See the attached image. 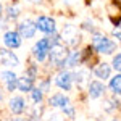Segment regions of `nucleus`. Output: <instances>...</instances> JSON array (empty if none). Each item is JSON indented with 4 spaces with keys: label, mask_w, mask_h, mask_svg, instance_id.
I'll list each match as a JSON object with an SVG mask.
<instances>
[{
    "label": "nucleus",
    "mask_w": 121,
    "mask_h": 121,
    "mask_svg": "<svg viewBox=\"0 0 121 121\" xmlns=\"http://www.w3.org/2000/svg\"><path fill=\"white\" fill-rule=\"evenodd\" d=\"M69 55V52H68V47L60 40L58 36H52V47H50V50H48V61H50V65L55 66V68H65V61L66 58Z\"/></svg>",
    "instance_id": "nucleus-1"
},
{
    "label": "nucleus",
    "mask_w": 121,
    "mask_h": 121,
    "mask_svg": "<svg viewBox=\"0 0 121 121\" xmlns=\"http://www.w3.org/2000/svg\"><path fill=\"white\" fill-rule=\"evenodd\" d=\"M92 48L97 53H102V55H112L113 52L116 50V42H113L110 37H107L105 34H94L92 36Z\"/></svg>",
    "instance_id": "nucleus-2"
},
{
    "label": "nucleus",
    "mask_w": 121,
    "mask_h": 121,
    "mask_svg": "<svg viewBox=\"0 0 121 121\" xmlns=\"http://www.w3.org/2000/svg\"><path fill=\"white\" fill-rule=\"evenodd\" d=\"M60 40H61L66 47H78V44L81 42V34H79V31H78L76 26L66 24L65 28L61 29Z\"/></svg>",
    "instance_id": "nucleus-3"
},
{
    "label": "nucleus",
    "mask_w": 121,
    "mask_h": 121,
    "mask_svg": "<svg viewBox=\"0 0 121 121\" xmlns=\"http://www.w3.org/2000/svg\"><path fill=\"white\" fill-rule=\"evenodd\" d=\"M50 47H52V37L39 39L37 42L34 44V47H32V56L36 58V61H39V63L45 61L47 56H48Z\"/></svg>",
    "instance_id": "nucleus-4"
},
{
    "label": "nucleus",
    "mask_w": 121,
    "mask_h": 121,
    "mask_svg": "<svg viewBox=\"0 0 121 121\" xmlns=\"http://www.w3.org/2000/svg\"><path fill=\"white\" fill-rule=\"evenodd\" d=\"M36 26L40 32H44L47 36H53L56 31V24L55 19L50 18V16H45V15H40L37 19H36Z\"/></svg>",
    "instance_id": "nucleus-5"
},
{
    "label": "nucleus",
    "mask_w": 121,
    "mask_h": 121,
    "mask_svg": "<svg viewBox=\"0 0 121 121\" xmlns=\"http://www.w3.org/2000/svg\"><path fill=\"white\" fill-rule=\"evenodd\" d=\"M36 31L37 26H36V21L32 19H23L18 24V32L23 39H32L36 36Z\"/></svg>",
    "instance_id": "nucleus-6"
},
{
    "label": "nucleus",
    "mask_w": 121,
    "mask_h": 121,
    "mask_svg": "<svg viewBox=\"0 0 121 121\" xmlns=\"http://www.w3.org/2000/svg\"><path fill=\"white\" fill-rule=\"evenodd\" d=\"M55 84H56V87H60L61 91H71L73 89V76H71V71L61 69L55 76Z\"/></svg>",
    "instance_id": "nucleus-7"
},
{
    "label": "nucleus",
    "mask_w": 121,
    "mask_h": 121,
    "mask_svg": "<svg viewBox=\"0 0 121 121\" xmlns=\"http://www.w3.org/2000/svg\"><path fill=\"white\" fill-rule=\"evenodd\" d=\"M0 65L8 66V68H15V66L19 65V58L10 48H0Z\"/></svg>",
    "instance_id": "nucleus-8"
},
{
    "label": "nucleus",
    "mask_w": 121,
    "mask_h": 121,
    "mask_svg": "<svg viewBox=\"0 0 121 121\" xmlns=\"http://www.w3.org/2000/svg\"><path fill=\"white\" fill-rule=\"evenodd\" d=\"M48 105L53 107V108L63 110L68 105H71V100H69L68 95H65V94H61V92H56V94H52V95L48 97Z\"/></svg>",
    "instance_id": "nucleus-9"
},
{
    "label": "nucleus",
    "mask_w": 121,
    "mask_h": 121,
    "mask_svg": "<svg viewBox=\"0 0 121 121\" xmlns=\"http://www.w3.org/2000/svg\"><path fill=\"white\" fill-rule=\"evenodd\" d=\"M21 40H23V37L19 36L18 31H7V32L3 34V44H5V47L10 48V50L21 47Z\"/></svg>",
    "instance_id": "nucleus-10"
},
{
    "label": "nucleus",
    "mask_w": 121,
    "mask_h": 121,
    "mask_svg": "<svg viewBox=\"0 0 121 121\" xmlns=\"http://www.w3.org/2000/svg\"><path fill=\"white\" fill-rule=\"evenodd\" d=\"M0 79H2V82L5 84V87H7V91L10 92H13V91H16L18 89V76L15 74L13 71H2L0 73Z\"/></svg>",
    "instance_id": "nucleus-11"
},
{
    "label": "nucleus",
    "mask_w": 121,
    "mask_h": 121,
    "mask_svg": "<svg viewBox=\"0 0 121 121\" xmlns=\"http://www.w3.org/2000/svg\"><path fill=\"white\" fill-rule=\"evenodd\" d=\"M87 94L91 99H100L105 95V86L102 81H89L87 84Z\"/></svg>",
    "instance_id": "nucleus-12"
},
{
    "label": "nucleus",
    "mask_w": 121,
    "mask_h": 121,
    "mask_svg": "<svg viewBox=\"0 0 121 121\" xmlns=\"http://www.w3.org/2000/svg\"><path fill=\"white\" fill-rule=\"evenodd\" d=\"M8 108L13 115H21L26 110V100L23 97H19V95H13L8 100Z\"/></svg>",
    "instance_id": "nucleus-13"
},
{
    "label": "nucleus",
    "mask_w": 121,
    "mask_h": 121,
    "mask_svg": "<svg viewBox=\"0 0 121 121\" xmlns=\"http://www.w3.org/2000/svg\"><path fill=\"white\" fill-rule=\"evenodd\" d=\"M94 74L95 78H99V81H107L112 78V66L108 63H99L94 68Z\"/></svg>",
    "instance_id": "nucleus-14"
},
{
    "label": "nucleus",
    "mask_w": 121,
    "mask_h": 121,
    "mask_svg": "<svg viewBox=\"0 0 121 121\" xmlns=\"http://www.w3.org/2000/svg\"><path fill=\"white\" fill-rule=\"evenodd\" d=\"M82 63V52L74 50V52H69V55L65 61V66L68 68H78V66Z\"/></svg>",
    "instance_id": "nucleus-15"
},
{
    "label": "nucleus",
    "mask_w": 121,
    "mask_h": 121,
    "mask_svg": "<svg viewBox=\"0 0 121 121\" xmlns=\"http://www.w3.org/2000/svg\"><path fill=\"white\" fill-rule=\"evenodd\" d=\"M32 87H34V79L31 78V76H23V78H18V91L21 92H31L32 91Z\"/></svg>",
    "instance_id": "nucleus-16"
},
{
    "label": "nucleus",
    "mask_w": 121,
    "mask_h": 121,
    "mask_svg": "<svg viewBox=\"0 0 121 121\" xmlns=\"http://www.w3.org/2000/svg\"><path fill=\"white\" fill-rule=\"evenodd\" d=\"M108 89L112 91L113 95H121V73H116L113 78H110Z\"/></svg>",
    "instance_id": "nucleus-17"
},
{
    "label": "nucleus",
    "mask_w": 121,
    "mask_h": 121,
    "mask_svg": "<svg viewBox=\"0 0 121 121\" xmlns=\"http://www.w3.org/2000/svg\"><path fill=\"white\" fill-rule=\"evenodd\" d=\"M71 76H73V82H76L78 86H82L84 82L89 84V73H87V71L78 69V71H73Z\"/></svg>",
    "instance_id": "nucleus-18"
},
{
    "label": "nucleus",
    "mask_w": 121,
    "mask_h": 121,
    "mask_svg": "<svg viewBox=\"0 0 121 121\" xmlns=\"http://www.w3.org/2000/svg\"><path fill=\"white\" fill-rule=\"evenodd\" d=\"M31 97H32V102L36 103V105H39V103L42 102V99H44V91H40L39 87H32Z\"/></svg>",
    "instance_id": "nucleus-19"
},
{
    "label": "nucleus",
    "mask_w": 121,
    "mask_h": 121,
    "mask_svg": "<svg viewBox=\"0 0 121 121\" xmlns=\"http://www.w3.org/2000/svg\"><path fill=\"white\" fill-rule=\"evenodd\" d=\"M18 16H19V8L18 7H13V5H10L8 8H7V18L11 21H15V19H18Z\"/></svg>",
    "instance_id": "nucleus-20"
},
{
    "label": "nucleus",
    "mask_w": 121,
    "mask_h": 121,
    "mask_svg": "<svg viewBox=\"0 0 121 121\" xmlns=\"http://www.w3.org/2000/svg\"><path fill=\"white\" fill-rule=\"evenodd\" d=\"M112 65H113V68H115L118 73H121V52H120V53H116V55L113 56Z\"/></svg>",
    "instance_id": "nucleus-21"
},
{
    "label": "nucleus",
    "mask_w": 121,
    "mask_h": 121,
    "mask_svg": "<svg viewBox=\"0 0 121 121\" xmlns=\"http://www.w3.org/2000/svg\"><path fill=\"white\" fill-rule=\"evenodd\" d=\"M112 36H113V39H115V40L121 45V26H118V28L113 29V31H112Z\"/></svg>",
    "instance_id": "nucleus-22"
},
{
    "label": "nucleus",
    "mask_w": 121,
    "mask_h": 121,
    "mask_svg": "<svg viewBox=\"0 0 121 121\" xmlns=\"http://www.w3.org/2000/svg\"><path fill=\"white\" fill-rule=\"evenodd\" d=\"M63 113H65L66 116H69V118H74V108H73V105H68L66 108H63Z\"/></svg>",
    "instance_id": "nucleus-23"
},
{
    "label": "nucleus",
    "mask_w": 121,
    "mask_h": 121,
    "mask_svg": "<svg viewBox=\"0 0 121 121\" xmlns=\"http://www.w3.org/2000/svg\"><path fill=\"white\" fill-rule=\"evenodd\" d=\"M2 13H3V7H2V2H0V18H2Z\"/></svg>",
    "instance_id": "nucleus-24"
},
{
    "label": "nucleus",
    "mask_w": 121,
    "mask_h": 121,
    "mask_svg": "<svg viewBox=\"0 0 121 121\" xmlns=\"http://www.w3.org/2000/svg\"><path fill=\"white\" fill-rule=\"evenodd\" d=\"M0 100H2V89H0Z\"/></svg>",
    "instance_id": "nucleus-25"
},
{
    "label": "nucleus",
    "mask_w": 121,
    "mask_h": 121,
    "mask_svg": "<svg viewBox=\"0 0 121 121\" xmlns=\"http://www.w3.org/2000/svg\"><path fill=\"white\" fill-rule=\"evenodd\" d=\"M112 121H118V120H112Z\"/></svg>",
    "instance_id": "nucleus-26"
}]
</instances>
